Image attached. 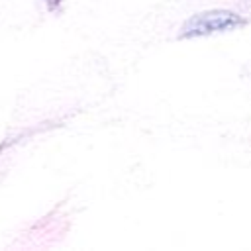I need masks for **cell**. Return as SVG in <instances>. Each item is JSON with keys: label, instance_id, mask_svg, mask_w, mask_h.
<instances>
[{"label": "cell", "instance_id": "cell-1", "mask_svg": "<svg viewBox=\"0 0 251 251\" xmlns=\"http://www.w3.org/2000/svg\"><path fill=\"white\" fill-rule=\"evenodd\" d=\"M239 24H241V18L235 16L233 12L214 10V12H204V14L192 16L184 24L180 35L182 37H192V35H208V33H218V31H229Z\"/></svg>", "mask_w": 251, "mask_h": 251}]
</instances>
